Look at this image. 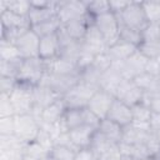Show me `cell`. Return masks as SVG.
Returning <instances> with one entry per match:
<instances>
[{
    "label": "cell",
    "instance_id": "36",
    "mask_svg": "<svg viewBox=\"0 0 160 160\" xmlns=\"http://www.w3.org/2000/svg\"><path fill=\"white\" fill-rule=\"evenodd\" d=\"M144 102H146L152 111L160 112V94L154 92V94H148L144 95Z\"/></svg>",
    "mask_w": 160,
    "mask_h": 160
},
{
    "label": "cell",
    "instance_id": "24",
    "mask_svg": "<svg viewBox=\"0 0 160 160\" xmlns=\"http://www.w3.org/2000/svg\"><path fill=\"white\" fill-rule=\"evenodd\" d=\"M62 24L61 21L56 18H52L50 20H46V21H42L40 24H36V25H32L31 26V30L39 36V38H42V36H46V35H51V34H55L58 32L60 29H61Z\"/></svg>",
    "mask_w": 160,
    "mask_h": 160
},
{
    "label": "cell",
    "instance_id": "33",
    "mask_svg": "<svg viewBox=\"0 0 160 160\" xmlns=\"http://www.w3.org/2000/svg\"><path fill=\"white\" fill-rule=\"evenodd\" d=\"M0 115L1 118H10L15 116V111L12 108V104L10 101L9 95L1 94V100H0Z\"/></svg>",
    "mask_w": 160,
    "mask_h": 160
},
{
    "label": "cell",
    "instance_id": "6",
    "mask_svg": "<svg viewBox=\"0 0 160 160\" xmlns=\"http://www.w3.org/2000/svg\"><path fill=\"white\" fill-rule=\"evenodd\" d=\"M99 88L84 81H79L78 85H75L66 95L62 96L64 104L66 109H72V108H86L90 98L94 95V92Z\"/></svg>",
    "mask_w": 160,
    "mask_h": 160
},
{
    "label": "cell",
    "instance_id": "37",
    "mask_svg": "<svg viewBox=\"0 0 160 160\" xmlns=\"http://www.w3.org/2000/svg\"><path fill=\"white\" fill-rule=\"evenodd\" d=\"M75 160H98V158L90 148H85V149H79L76 151Z\"/></svg>",
    "mask_w": 160,
    "mask_h": 160
},
{
    "label": "cell",
    "instance_id": "18",
    "mask_svg": "<svg viewBox=\"0 0 160 160\" xmlns=\"http://www.w3.org/2000/svg\"><path fill=\"white\" fill-rule=\"evenodd\" d=\"M48 62V71L58 75H80V70L76 61L58 56Z\"/></svg>",
    "mask_w": 160,
    "mask_h": 160
},
{
    "label": "cell",
    "instance_id": "4",
    "mask_svg": "<svg viewBox=\"0 0 160 160\" xmlns=\"http://www.w3.org/2000/svg\"><path fill=\"white\" fill-rule=\"evenodd\" d=\"M94 25L104 38L108 48L114 45L119 40V29L120 22L116 14L109 11L102 15L94 18Z\"/></svg>",
    "mask_w": 160,
    "mask_h": 160
},
{
    "label": "cell",
    "instance_id": "8",
    "mask_svg": "<svg viewBox=\"0 0 160 160\" xmlns=\"http://www.w3.org/2000/svg\"><path fill=\"white\" fill-rule=\"evenodd\" d=\"M59 1H31L29 20L31 26L58 16Z\"/></svg>",
    "mask_w": 160,
    "mask_h": 160
},
{
    "label": "cell",
    "instance_id": "25",
    "mask_svg": "<svg viewBox=\"0 0 160 160\" xmlns=\"http://www.w3.org/2000/svg\"><path fill=\"white\" fill-rule=\"evenodd\" d=\"M131 110H132V124L149 128L148 122H149V119H150V115H151L150 106L146 102L141 101L139 104L132 105Z\"/></svg>",
    "mask_w": 160,
    "mask_h": 160
},
{
    "label": "cell",
    "instance_id": "41",
    "mask_svg": "<svg viewBox=\"0 0 160 160\" xmlns=\"http://www.w3.org/2000/svg\"><path fill=\"white\" fill-rule=\"evenodd\" d=\"M139 160H156L155 156H146V158H142V159H139Z\"/></svg>",
    "mask_w": 160,
    "mask_h": 160
},
{
    "label": "cell",
    "instance_id": "10",
    "mask_svg": "<svg viewBox=\"0 0 160 160\" xmlns=\"http://www.w3.org/2000/svg\"><path fill=\"white\" fill-rule=\"evenodd\" d=\"M144 92L142 90L131 80V79H122L119 84V86L115 90L114 96L122 102L128 104L129 106H132L135 104H139L144 100Z\"/></svg>",
    "mask_w": 160,
    "mask_h": 160
},
{
    "label": "cell",
    "instance_id": "19",
    "mask_svg": "<svg viewBox=\"0 0 160 160\" xmlns=\"http://www.w3.org/2000/svg\"><path fill=\"white\" fill-rule=\"evenodd\" d=\"M136 51H138V46L118 40L114 45L108 48L106 54L109 55V58L111 59L112 62H121V61L128 60Z\"/></svg>",
    "mask_w": 160,
    "mask_h": 160
},
{
    "label": "cell",
    "instance_id": "35",
    "mask_svg": "<svg viewBox=\"0 0 160 160\" xmlns=\"http://www.w3.org/2000/svg\"><path fill=\"white\" fill-rule=\"evenodd\" d=\"M16 85H18V80H16V79L1 76V80H0L1 94H5V95H10V94L12 92V90L15 89V86H16Z\"/></svg>",
    "mask_w": 160,
    "mask_h": 160
},
{
    "label": "cell",
    "instance_id": "16",
    "mask_svg": "<svg viewBox=\"0 0 160 160\" xmlns=\"http://www.w3.org/2000/svg\"><path fill=\"white\" fill-rule=\"evenodd\" d=\"M60 54V42L58 32L46 35L40 38V45H39V58L44 61H51L56 59Z\"/></svg>",
    "mask_w": 160,
    "mask_h": 160
},
{
    "label": "cell",
    "instance_id": "12",
    "mask_svg": "<svg viewBox=\"0 0 160 160\" xmlns=\"http://www.w3.org/2000/svg\"><path fill=\"white\" fill-rule=\"evenodd\" d=\"M86 12V1H60L58 8V19L64 25L74 19L84 16Z\"/></svg>",
    "mask_w": 160,
    "mask_h": 160
},
{
    "label": "cell",
    "instance_id": "3",
    "mask_svg": "<svg viewBox=\"0 0 160 160\" xmlns=\"http://www.w3.org/2000/svg\"><path fill=\"white\" fill-rule=\"evenodd\" d=\"M118 18L120 24L140 32H142L149 25V20L145 14L142 2L138 1H130L128 6L118 15Z\"/></svg>",
    "mask_w": 160,
    "mask_h": 160
},
{
    "label": "cell",
    "instance_id": "27",
    "mask_svg": "<svg viewBox=\"0 0 160 160\" xmlns=\"http://www.w3.org/2000/svg\"><path fill=\"white\" fill-rule=\"evenodd\" d=\"M1 9L2 10H10L18 15H21V16H28L29 11L31 9V1H20V0L4 1V2H1Z\"/></svg>",
    "mask_w": 160,
    "mask_h": 160
},
{
    "label": "cell",
    "instance_id": "15",
    "mask_svg": "<svg viewBox=\"0 0 160 160\" xmlns=\"http://www.w3.org/2000/svg\"><path fill=\"white\" fill-rule=\"evenodd\" d=\"M96 130H98V128H94L91 125H81L79 128L70 130L68 132V138L76 150L85 149V148L90 146L91 139Z\"/></svg>",
    "mask_w": 160,
    "mask_h": 160
},
{
    "label": "cell",
    "instance_id": "29",
    "mask_svg": "<svg viewBox=\"0 0 160 160\" xmlns=\"http://www.w3.org/2000/svg\"><path fill=\"white\" fill-rule=\"evenodd\" d=\"M119 40L124 41V42H128V44H131V45H135V46H139V44L141 42V32L136 31V30H132L130 28H126L122 24H120Z\"/></svg>",
    "mask_w": 160,
    "mask_h": 160
},
{
    "label": "cell",
    "instance_id": "14",
    "mask_svg": "<svg viewBox=\"0 0 160 160\" xmlns=\"http://www.w3.org/2000/svg\"><path fill=\"white\" fill-rule=\"evenodd\" d=\"M94 24V18L90 15V14H85L84 16L81 18H78V19H74L66 24L62 25L64 30L66 31V34L72 39V40H76V41H81L85 35H86V31L88 29L90 28V25Z\"/></svg>",
    "mask_w": 160,
    "mask_h": 160
},
{
    "label": "cell",
    "instance_id": "40",
    "mask_svg": "<svg viewBox=\"0 0 160 160\" xmlns=\"http://www.w3.org/2000/svg\"><path fill=\"white\" fill-rule=\"evenodd\" d=\"M120 160H136V159H135V158H132V156H129V155H124V154H121Z\"/></svg>",
    "mask_w": 160,
    "mask_h": 160
},
{
    "label": "cell",
    "instance_id": "34",
    "mask_svg": "<svg viewBox=\"0 0 160 160\" xmlns=\"http://www.w3.org/2000/svg\"><path fill=\"white\" fill-rule=\"evenodd\" d=\"M0 131L2 136L14 135V116L1 118L0 120Z\"/></svg>",
    "mask_w": 160,
    "mask_h": 160
},
{
    "label": "cell",
    "instance_id": "2",
    "mask_svg": "<svg viewBox=\"0 0 160 160\" xmlns=\"http://www.w3.org/2000/svg\"><path fill=\"white\" fill-rule=\"evenodd\" d=\"M41 125L32 114L14 116V136L22 142H35L39 138Z\"/></svg>",
    "mask_w": 160,
    "mask_h": 160
},
{
    "label": "cell",
    "instance_id": "26",
    "mask_svg": "<svg viewBox=\"0 0 160 160\" xmlns=\"http://www.w3.org/2000/svg\"><path fill=\"white\" fill-rule=\"evenodd\" d=\"M138 51L148 60L160 59V40H141Z\"/></svg>",
    "mask_w": 160,
    "mask_h": 160
},
{
    "label": "cell",
    "instance_id": "30",
    "mask_svg": "<svg viewBox=\"0 0 160 160\" xmlns=\"http://www.w3.org/2000/svg\"><path fill=\"white\" fill-rule=\"evenodd\" d=\"M18 59H22V58L20 56L16 46L12 42L1 41V45H0V60L11 61V60H18Z\"/></svg>",
    "mask_w": 160,
    "mask_h": 160
},
{
    "label": "cell",
    "instance_id": "11",
    "mask_svg": "<svg viewBox=\"0 0 160 160\" xmlns=\"http://www.w3.org/2000/svg\"><path fill=\"white\" fill-rule=\"evenodd\" d=\"M115 96L102 89H98L94 95L90 98L86 108L99 119V120H102V119H106L108 116V112H109V109L114 101Z\"/></svg>",
    "mask_w": 160,
    "mask_h": 160
},
{
    "label": "cell",
    "instance_id": "42",
    "mask_svg": "<svg viewBox=\"0 0 160 160\" xmlns=\"http://www.w3.org/2000/svg\"><path fill=\"white\" fill-rule=\"evenodd\" d=\"M156 135H158V138H159V141H160V130L156 132Z\"/></svg>",
    "mask_w": 160,
    "mask_h": 160
},
{
    "label": "cell",
    "instance_id": "1",
    "mask_svg": "<svg viewBox=\"0 0 160 160\" xmlns=\"http://www.w3.org/2000/svg\"><path fill=\"white\" fill-rule=\"evenodd\" d=\"M46 72H48V62L40 59L39 56L24 59L16 80L18 82L26 84L34 88L41 84Z\"/></svg>",
    "mask_w": 160,
    "mask_h": 160
},
{
    "label": "cell",
    "instance_id": "7",
    "mask_svg": "<svg viewBox=\"0 0 160 160\" xmlns=\"http://www.w3.org/2000/svg\"><path fill=\"white\" fill-rule=\"evenodd\" d=\"M79 81H80V75H58L48 71L41 84L49 86L54 92H56L59 96L62 98L75 85H78Z\"/></svg>",
    "mask_w": 160,
    "mask_h": 160
},
{
    "label": "cell",
    "instance_id": "28",
    "mask_svg": "<svg viewBox=\"0 0 160 160\" xmlns=\"http://www.w3.org/2000/svg\"><path fill=\"white\" fill-rule=\"evenodd\" d=\"M22 60L24 59H18V60H11V61L0 60V74H1V76L16 79L18 75H19Z\"/></svg>",
    "mask_w": 160,
    "mask_h": 160
},
{
    "label": "cell",
    "instance_id": "9",
    "mask_svg": "<svg viewBox=\"0 0 160 160\" xmlns=\"http://www.w3.org/2000/svg\"><path fill=\"white\" fill-rule=\"evenodd\" d=\"M12 44L16 46V49L22 59H30V58L39 56L40 38L31 29H29V30L24 31L21 35H19Z\"/></svg>",
    "mask_w": 160,
    "mask_h": 160
},
{
    "label": "cell",
    "instance_id": "43",
    "mask_svg": "<svg viewBox=\"0 0 160 160\" xmlns=\"http://www.w3.org/2000/svg\"><path fill=\"white\" fill-rule=\"evenodd\" d=\"M155 158H156V160H160V154H159L158 156H155Z\"/></svg>",
    "mask_w": 160,
    "mask_h": 160
},
{
    "label": "cell",
    "instance_id": "38",
    "mask_svg": "<svg viewBox=\"0 0 160 160\" xmlns=\"http://www.w3.org/2000/svg\"><path fill=\"white\" fill-rule=\"evenodd\" d=\"M148 126H149V130L152 132H158L160 130V112L151 110V115H150Z\"/></svg>",
    "mask_w": 160,
    "mask_h": 160
},
{
    "label": "cell",
    "instance_id": "23",
    "mask_svg": "<svg viewBox=\"0 0 160 160\" xmlns=\"http://www.w3.org/2000/svg\"><path fill=\"white\" fill-rule=\"evenodd\" d=\"M132 81L142 90V92L145 95L148 94H154L158 92V88H159V81H158V76L152 75L150 72H141L138 76H135L132 79Z\"/></svg>",
    "mask_w": 160,
    "mask_h": 160
},
{
    "label": "cell",
    "instance_id": "39",
    "mask_svg": "<svg viewBox=\"0 0 160 160\" xmlns=\"http://www.w3.org/2000/svg\"><path fill=\"white\" fill-rule=\"evenodd\" d=\"M130 1H109V5H110V11L119 15L129 4Z\"/></svg>",
    "mask_w": 160,
    "mask_h": 160
},
{
    "label": "cell",
    "instance_id": "32",
    "mask_svg": "<svg viewBox=\"0 0 160 160\" xmlns=\"http://www.w3.org/2000/svg\"><path fill=\"white\" fill-rule=\"evenodd\" d=\"M149 24H160V2H142Z\"/></svg>",
    "mask_w": 160,
    "mask_h": 160
},
{
    "label": "cell",
    "instance_id": "21",
    "mask_svg": "<svg viewBox=\"0 0 160 160\" xmlns=\"http://www.w3.org/2000/svg\"><path fill=\"white\" fill-rule=\"evenodd\" d=\"M98 131H100L110 141H112L115 144H120L122 140L124 128L120 126L119 124L109 120V119H102V120H100V124L98 126Z\"/></svg>",
    "mask_w": 160,
    "mask_h": 160
},
{
    "label": "cell",
    "instance_id": "5",
    "mask_svg": "<svg viewBox=\"0 0 160 160\" xmlns=\"http://www.w3.org/2000/svg\"><path fill=\"white\" fill-rule=\"evenodd\" d=\"M32 86L26 84L18 82L12 92L9 95L10 101L12 104L15 115H24V114H32L34 111V95H32Z\"/></svg>",
    "mask_w": 160,
    "mask_h": 160
},
{
    "label": "cell",
    "instance_id": "20",
    "mask_svg": "<svg viewBox=\"0 0 160 160\" xmlns=\"http://www.w3.org/2000/svg\"><path fill=\"white\" fill-rule=\"evenodd\" d=\"M122 75L120 72V70L112 64L108 70H105L99 80V89H102L110 94H115L116 88L119 86L120 81L122 80Z\"/></svg>",
    "mask_w": 160,
    "mask_h": 160
},
{
    "label": "cell",
    "instance_id": "13",
    "mask_svg": "<svg viewBox=\"0 0 160 160\" xmlns=\"http://www.w3.org/2000/svg\"><path fill=\"white\" fill-rule=\"evenodd\" d=\"M106 119L119 124L122 128H126V126L132 124V110H131V106H129L128 104H125L121 100L115 98L112 104H111V106H110V109H109Z\"/></svg>",
    "mask_w": 160,
    "mask_h": 160
},
{
    "label": "cell",
    "instance_id": "22",
    "mask_svg": "<svg viewBox=\"0 0 160 160\" xmlns=\"http://www.w3.org/2000/svg\"><path fill=\"white\" fill-rule=\"evenodd\" d=\"M76 149L71 144H52L48 150V160H75Z\"/></svg>",
    "mask_w": 160,
    "mask_h": 160
},
{
    "label": "cell",
    "instance_id": "17",
    "mask_svg": "<svg viewBox=\"0 0 160 160\" xmlns=\"http://www.w3.org/2000/svg\"><path fill=\"white\" fill-rule=\"evenodd\" d=\"M65 110H66V106L64 104L62 98H60L56 101H54L52 104H50L49 106H46L45 109H42L41 112L36 116V119H40L41 122L48 126L55 125L61 120Z\"/></svg>",
    "mask_w": 160,
    "mask_h": 160
},
{
    "label": "cell",
    "instance_id": "31",
    "mask_svg": "<svg viewBox=\"0 0 160 160\" xmlns=\"http://www.w3.org/2000/svg\"><path fill=\"white\" fill-rule=\"evenodd\" d=\"M86 10H88V14H90L92 18H96L99 15L109 12L110 5H109V1H104V0H96V1H90V2L88 1Z\"/></svg>",
    "mask_w": 160,
    "mask_h": 160
}]
</instances>
